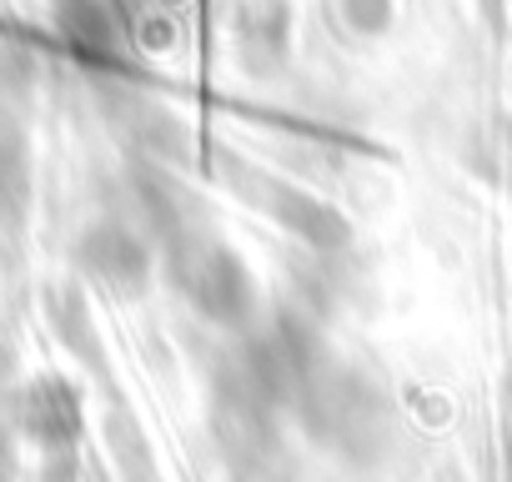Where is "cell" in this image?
Masks as SVG:
<instances>
[{"instance_id":"cell-1","label":"cell","mask_w":512,"mask_h":482,"mask_svg":"<svg viewBox=\"0 0 512 482\" xmlns=\"http://www.w3.org/2000/svg\"><path fill=\"white\" fill-rule=\"evenodd\" d=\"M166 282L226 342L251 337L256 327L267 322L262 287H256V277L241 262V252H231L221 236H211L201 226L166 221Z\"/></svg>"},{"instance_id":"cell-2","label":"cell","mask_w":512,"mask_h":482,"mask_svg":"<svg viewBox=\"0 0 512 482\" xmlns=\"http://www.w3.org/2000/svg\"><path fill=\"white\" fill-rule=\"evenodd\" d=\"M86 267L116 297H141L146 282H151V252H146V241H136L131 231L96 236L91 247H86Z\"/></svg>"}]
</instances>
